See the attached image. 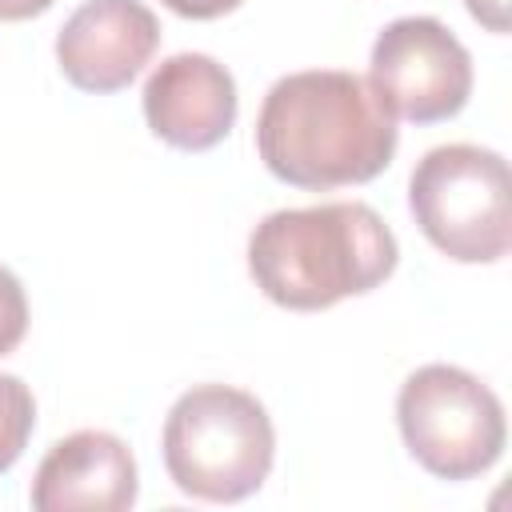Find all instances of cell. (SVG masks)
<instances>
[{"label":"cell","mask_w":512,"mask_h":512,"mask_svg":"<svg viewBox=\"0 0 512 512\" xmlns=\"http://www.w3.org/2000/svg\"><path fill=\"white\" fill-rule=\"evenodd\" d=\"M396 424L412 460L440 480H472L504 452V404L456 364L416 368L396 396Z\"/></svg>","instance_id":"5"},{"label":"cell","mask_w":512,"mask_h":512,"mask_svg":"<svg viewBox=\"0 0 512 512\" xmlns=\"http://www.w3.org/2000/svg\"><path fill=\"white\" fill-rule=\"evenodd\" d=\"M396 116L368 76L308 68L280 76L256 116L264 168L308 192L376 180L396 156Z\"/></svg>","instance_id":"1"},{"label":"cell","mask_w":512,"mask_h":512,"mask_svg":"<svg viewBox=\"0 0 512 512\" xmlns=\"http://www.w3.org/2000/svg\"><path fill=\"white\" fill-rule=\"evenodd\" d=\"M176 16H188V20H216L232 8H240L244 0H164Z\"/></svg>","instance_id":"12"},{"label":"cell","mask_w":512,"mask_h":512,"mask_svg":"<svg viewBox=\"0 0 512 512\" xmlns=\"http://www.w3.org/2000/svg\"><path fill=\"white\" fill-rule=\"evenodd\" d=\"M368 80L392 116L412 124L452 120L472 96V56L432 16H400L372 44Z\"/></svg>","instance_id":"6"},{"label":"cell","mask_w":512,"mask_h":512,"mask_svg":"<svg viewBox=\"0 0 512 512\" xmlns=\"http://www.w3.org/2000/svg\"><path fill=\"white\" fill-rule=\"evenodd\" d=\"M420 232L456 264H496L512 244L508 160L480 144H440L408 180Z\"/></svg>","instance_id":"4"},{"label":"cell","mask_w":512,"mask_h":512,"mask_svg":"<svg viewBox=\"0 0 512 512\" xmlns=\"http://www.w3.org/2000/svg\"><path fill=\"white\" fill-rule=\"evenodd\" d=\"M464 4L488 32H508V0H464Z\"/></svg>","instance_id":"13"},{"label":"cell","mask_w":512,"mask_h":512,"mask_svg":"<svg viewBox=\"0 0 512 512\" xmlns=\"http://www.w3.org/2000/svg\"><path fill=\"white\" fill-rule=\"evenodd\" d=\"M160 20L140 0H84L56 36V64L80 92H120L152 60Z\"/></svg>","instance_id":"7"},{"label":"cell","mask_w":512,"mask_h":512,"mask_svg":"<svg viewBox=\"0 0 512 512\" xmlns=\"http://www.w3.org/2000/svg\"><path fill=\"white\" fill-rule=\"evenodd\" d=\"M136 492V460L104 428H80L56 440L32 476V508L40 512H124L136 504Z\"/></svg>","instance_id":"9"},{"label":"cell","mask_w":512,"mask_h":512,"mask_svg":"<svg viewBox=\"0 0 512 512\" xmlns=\"http://www.w3.org/2000/svg\"><path fill=\"white\" fill-rule=\"evenodd\" d=\"M400 260L384 216L364 200H328L268 212L248 236L256 288L292 312H320L380 288Z\"/></svg>","instance_id":"2"},{"label":"cell","mask_w":512,"mask_h":512,"mask_svg":"<svg viewBox=\"0 0 512 512\" xmlns=\"http://www.w3.org/2000/svg\"><path fill=\"white\" fill-rule=\"evenodd\" d=\"M236 80L204 52H176L152 68L144 80V120L148 128L184 152L216 148L236 124Z\"/></svg>","instance_id":"8"},{"label":"cell","mask_w":512,"mask_h":512,"mask_svg":"<svg viewBox=\"0 0 512 512\" xmlns=\"http://www.w3.org/2000/svg\"><path fill=\"white\" fill-rule=\"evenodd\" d=\"M32 428H36L32 388L20 376L0 372V472H8L20 460V452L28 448Z\"/></svg>","instance_id":"10"},{"label":"cell","mask_w":512,"mask_h":512,"mask_svg":"<svg viewBox=\"0 0 512 512\" xmlns=\"http://www.w3.org/2000/svg\"><path fill=\"white\" fill-rule=\"evenodd\" d=\"M28 332V296L24 284L0 264V356L16 352V344Z\"/></svg>","instance_id":"11"},{"label":"cell","mask_w":512,"mask_h":512,"mask_svg":"<svg viewBox=\"0 0 512 512\" xmlns=\"http://www.w3.org/2000/svg\"><path fill=\"white\" fill-rule=\"evenodd\" d=\"M164 468L184 496L236 504L252 496L276 460L268 408L232 384L188 388L164 420Z\"/></svg>","instance_id":"3"},{"label":"cell","mask_w":512,"mask_h":512,"mask_svg":"<svg viewBox=\"0 0 512 512\" xmlns=\"http://www.w3.org/2000/svg\"><path fill=\"white\" fill-rule=\"evenodd\" d=\"M56 0H0V20H32L48 12Z\"/></svg>","instance_id":"14"}]
</instances>
